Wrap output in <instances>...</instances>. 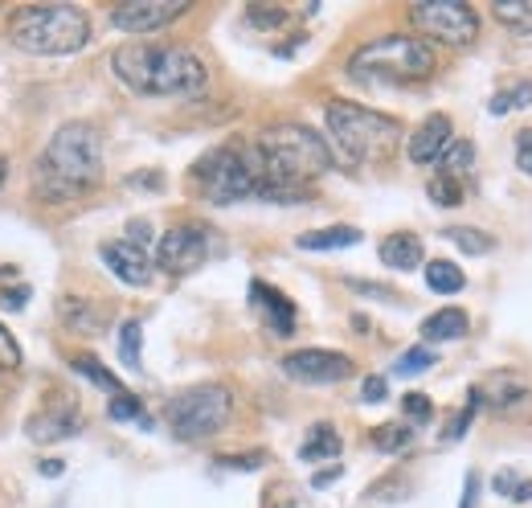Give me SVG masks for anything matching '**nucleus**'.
<instances>
[{"label":"nucleus","mask_w":532,"mask_h":508,"mask_svg":"<svg viewBox=\"0 0 532 508\" xmlns=\"http://www.w3.org/2000/svg\"><path fill=\"white\" fill-rule=\"evenodd\" d=\"M262 201H307L312 185L332 168V152L320 132L303 123H279L246 148Z\"/></svg>","instance_id":"nucleus-1"},{"label":"nucleus","mask_w":532,"mask_h":508,"mask_svg":"<svg viewBox=\"0 0 532 508\" xmlns=\"http://www.w3.org/2000/svg\"><path fill=\"white\" fill-rule=\"evenodd\" d=\"M111 70L127 91L148 99H197L209 87V70L193 50L160 46V41H131L115 50Z\"/></svg>","instance_id":"nucleus-2"},{"label":"nucleus","mask_w":532,"mask_h":508,"mask_svg":"<svg viewBox=\"0 0 532 508\" xmlns=\"http://www.w3.org/2000/svg\"><path fill=\"white\" fill-rule=\"evenodd\" d=\"M103 181V136L91 123H66L33 164V189L46 201H74Z\"/></svg>","instance_id":"nucleus-3"},{"label":"nucleus","mask_w":532,"mask_h":508,"mask_svg":"<svg viewBox=\"0 0 532 508\" xmlns=\"http://www.w3.org/2000/svg\"><path fill=\"white\" fill-rule=\"evenodd\" d=\"M438 66V54L426 37L414 33H389L365 46L348 58V78L361 87H414L426 82Z\"/></svg>","instance_id":"nucleus-4"},{"label":"nucleus","mask_w":532,"mask_h":508,"mask_svg":"<svg viewBox=\"0 0 532 508\" xmlns=\"http://www.w3.org/2000/svg\"><path fill=\"white\" fill-rule=\"evenodd\" d=\"M9 41L37 58L78 54L91 41V17L78 5H25L9 21Z\"/></svg>","instance_id":"nucleus-5"},{"label":"nucleus","mask_w":532,"mask_h":508,"mask_svg":"<svg viewBox=\"0 0 532 508\" xmlns=\"http://www.w3.org/2000/svg\"><path fill=\"white\" fill-rule=\"evenodd\" d=\"M328 136L332 144L340 148L344 160L352 164H365V160H381L397 148V140H402V127H397V119L381 115V111H369L361 103H328Z\"/></svg>","instance_id":"nucleus-6"},{"label":"nucleus","mask_w":532,"mask_h":508,"mask_svg":"<svg viewBox=\"0 0 532 508\" xmlns=\"http://www.w3.org/2000/svg\"><path fill=\"white\" fill-rule=\"evenodd\" d=\"M230 414H234V394L226 386H193L168 402L164 418L181 443H201V439H213L217 431H226Z\"/></svg>","instance_id":"nucleus-7"},{"label":"nucleus","mask_w":532,"mask_h":508,"mask_svg":"<svg viewBox=\"0 0 532 508\" xmlns=\"http://www.w3.org/2000/svg\"><path fill=\"white\" fill-rule=\"evenodd\" d=\"M189 181L213 205H234L242 197H258V181H254L246 148H213V152H205L193 164Z\"/></svg>","instance_id":"nucleus-8"},{"label":"nucleus","mask_w":532,"mask_h":508,"mask_svg":"<svg viewBox=\"0 0 532 508\" xmlns=\"http://www.w3.org/2000/svg\"><path fill=\"white\" fill-rule=\"evenodd\" d=\"M410 21L426 37L442 41V46H455V50L471 46V41L479 37V17H475L471 5H463V0H430V5H414Z\"/></svg>","instance_id":"nucleus-9"},{"label":"nucleus","mask_w":532,"mask_h":508,"mask_svg":"<svg viewBox=\"0 0 532 508\" xmlns=\"http://www.w3.org/2000/svg\"><path fill=\"white\" fill-rule=\"evenodd\" d=\"M205 254H209V230L201 222H185V226H172L160 238L156 263L168 275H189V271H197L205 263Z\"/></svg>","instance_id":"nucleus-10"},{"label":"nucleus","mask_w":532,"mask_h":508,"mask_svg":"<svg viewBox=\"0 0 532 508\" xmlns=\"http://www.w3.org/2000/svg\"><path fill=\"white\" fill-rule=\"evenodd\" d=\"M283 373L295 381H307V386H336V381H348L357 373V365L336 349H299L283 357Z\"/></svg>","instance_id":"nucleus-11"},{"label":"nucleus","mask_w":532,"mask_h":508,"mask_svg":"<svg viewBox=\"0 0 532 508\" xmlns=\"http://www.w3.org/2000/svg\"><path fill=\"white\" fill-rule=\"evenodd\" d=\"M185 13L189 5H181V0H127V5L111 9V25L123 33H156Z\"/></svg>","instance_id":"nucleus-12"},{"label":"nucleus","mask_w":532,"mask_h":508,"mask_svg":"<svg viewBox=\"0 0 532 508\" xmlns=\"http://www.w3.org/2000/svg\"><path fill=\"white\" fill-rule=\"evenodd\" d=\"M103 267L115 275V279H123L127 287H148L152 283V259H148V250H140V246H131L127 238L123 242H103Z\"/></svg>","instance_id":"nucleus-13"},{"label":"nucleus","mask_w":532,"mask_h":508,"mask_svg":"<svg viewBox=\"0 0 532 508\" xmlns=\"http://www.w3.org/2000/svg\"><path fill=\"white\" fill-rule=\"evenodd\" d=\"M250 308L266 320V328H271L275 336H291V332H295V304L287 300L279 287L254 279V283H250Z\"/></svg>","instance_id":"nucleus-14"},{"label":"nucleus","mask_w":532,"mask_h":508,"mask_svg":"<svg viewBox=\"0 0 532 508\" xmlns=\"http://www.w3.org/2000/svg\"><path fill=\"white\" fill-rule=\"evenodd\" d=\"M451 115H426L418 123V132L410 136L406 152H410V164H438L442 152L451 148Z\"/></svg>","instance_id":"nucleus-15"},{"label":"nucleus","mask_w":532,"mask_h":508,"mask_svg":"<svg viewBox=\"0 0 532 508\" xmlns=\"http://www.w3.org/2000/svg\"><path fill=\"white\" fill-rule=\"evenodd\" d=\"M471 394L487 410H512V406H520L528 398V381L520 373H512V369H496V373H487Z\"/></svg>","instance_id":"nucleus-16"},{"label":"nucleus","mask_w":532,"mask_h":508,"mask_svg":"<svg viewBox=\"0 0 532 508\" xmlns=\"http://www.w3.org/2000/svg\"><path fill=\"white\" fill-rule=\"evenodd\" d=\"M82 431V414L74 406H54V410H41L25 422V435L33 443H62V439H74Z\"/></svg>","instance_id":"nucleus-17"},{"label":"nucleus","mask_w":532,"mask_h":508,"mask_svg":"<svg viewBox=\"0 0 532 508\" xmlns=\"http://www.w3.org/2000/svg\"><path fill=\"white\" fill-rule=\"evenodd\" d=\"M377 254H381V263L389 267V271H414L426 254H422V238L418 234H389V238H381V246H377Z\"/></svg>","instance_id":"nucleus-18"},{"label":"nucleus","mask_w":532,"mask_h":508,"mask_svg":"<svg viewBox=\"0 0 532 508\" xmlns=\"http://www.w3.org/2000/svg\"><path fill=\"white\" fill-rule=\"evenodd\" d=\"M340 451H344V443H340V431L332 427V422H316V427L307 431V439L299 443V459L303 463H328Z\"/></svg>","instance_id":"nucleus-19"},{"label":"nucleus","mask_w":532,"mask_h":508,"mask_svg":"<svg viewBox=\"0 0 532 508\" xmlns=\"http://www.w3.org/2000/svg\"><path fill=\"white\" fill-rule=\"evenodd\" d=\"M471 332V316L463 312V308H442V312H434V316H426V324H422V336L426 341H459V336H467Z\"/></svg>","instance_id":"nucleus-20"},{"label":"nucleus","mask_w":532,"mask_h":508,"mask_svg":"<svg viewBox=\"0 0 532 508\" xmlns=\"http://www.w3.org/2000/svg\"><path fill=\"white\" fill-rule=\"evenodd\" d=\"M357 242H361L357 226H328V230L299 234V250H344V246H357Z\"/></svg>","instance_id":"nucleus-21"},{"label":"nucleus","mask_w":532,"mask_h":508,"mask_svg":"<svg viewBox=\"0 0 532 508\" xmlns=\"http://www.w3.org/2000/svg\"><path fill=\"white\" fill-rule=\"evenodd\" d=\"M463 283H467V275H463V267H455L451 259H430V263H426V287H430V291L455 295V291H463Z\"/></svg>","instance_id":"nucleus-22"},{"label":"nucleus","mask_w":532,"mask_h":508,"mask_svg":"<svg viewBox=\"0 0 532 508\" xmlns=\"http://www.w3.org/2000/svg\"><path fill=\"white\" fill-rule=\"evenodd\" d=\"M70 365H74V373H82V377L91 381V386H99L103 394H111V398H115V394H123L119 377H115V373H111V369H107V365H103L99 357H91V353H78V357H74Z\"/></svg>","instance_id":"nucleus-23"},{"label":"nucleus","mask_w":532,"mask_h":508,"mask_svg":"<svg viewBox=\"0 0 532 508\" xmlns=\"http://www.w3.org/2000/svg\"><path fill=\"white\" fill-rule=\"evenodd\" d=\"M62 320H66L74 332H99V328H103V308L66 295V300H62Z\"/></svg>","instance_id":"nucleus-24"},{"label":"nucleus","mask_w":532,"mask_h":508,"mask_svg":"<svg viewBox=\"0 0 532 508\" xmlns=\"http://www.w3.org/2000/svg\"><path fill=\"white\" fill-rule=\"evenodd\" d=\"M442 173H447V177H471L475 173V144L471 140H451V148L447 152H442Z\"/></svg>","instance_id":"nucleus-25"},{"label":"nucleus","mask_w":532,"mask_h":508,"mask_svg":"<svg viewBox=\"0 0 532 508\" xmlns=\"http://www.w3.org/2000/svg\"><path fill=\"white\" fill-rule=\"evenodd\" d=\"M373 443L385 455H402V451L414 447V427H410V422H385V427L373 431Z\"/></svg>","instance_id":"nucleus-26"},{"label":"nucleus","mask_w":532,"mask_h":508,"mask_svg":"<svg viewBox=\"0 0 532 508\" xmlns=\"http://www.w3.org/2000/svg\"><path fill=\"white\" fill-rule=\"evenodd\" d=\"M442 238L455 242L463 254H487V250L496 246L492 234H483V230H475V226H447V230H442Z\"/></svg>","instance_id":"nucleus-27"},{"label":"nucleus","mask_w":532,"mask_h":508,"mask_svg":"<svg viewBox=\"0 0 532 508\" xmlns=\"http://www.w3.org/2000/svg\"><path fill=\"white\" fill-rule=\"evenodd\" d=\"M492 13L512 33H528L532 37V0H516V5H492Z\"/></svg>","instance_id":"nucleus-28"},{"label":"nucleus","mask_w":532,"mask_h":508,"mask_svg":"<svg viewBox=\"0 0 532 508\" xmlns=\"http://www.w3.org/2000/svg\"><path fill=\"white\" fill-rule=\"evenodd\" d=\"M492 488L504 496V500H516V504H524V500H532V480H524V476H516L512 468H500L496 476H492Z\"/></svg>","instance_id":"nucleus-29"},{"label":"nucleus","mask_w":532,"mask_h":508,"mask_svg":"<svg viewBox=\"0 0 532 508\" xmlns=\"http://www.w3.org/2000/svg\"><path fill=\"white\" fill-rule=\"evenodd\" d=\"M107 414H111L115 422H136V427H152V422H148V414H144V406H140V398H136V394H127V390L111 398Z\"/></svg>","instance_id":"nucleus-30"},{"label":"nucleus","mask_w":532,"mask_h":508,"mask_svg":"<svg viewBox=\"0 0 532 508\" xmlns=\"http://www.w3.org/2000/svg\"><path fill=\"white\" fill-rule=\"evenodd\" d=\"M140 345H144V332H140V320H127L119 328V357L127 369H140Z\"/></svg>","instance_id":"nucleus-31"},{"label":"nucleus","mask_w":532,"mask_h":508,"mask_svg":"<svg viewBox=\"0 0 532 508\" xmlns=\"http://www.w3.org/2000/svg\"><path fill=\"white\" fill-rule=\"evenodd\" d=\"M426 193H430V201H434V205H442V209L463 205V185H459L455 177H447V173H438V177L426 185Z\"/></svg>","instance_id":"nucleus-32"},{"label":"nucleus","mask_w":532,"mask_h":508,"mask_svg":"<svg viewBox=\"0 0 532 508\" xmlns=\"http://www.w3.org/2000/svg\"><path fill=\"white\" fill-rule=\"evenodd\" d=\"M434 361H438V357H434L430 349H418V345H414V349H406L402 357L393 361V373H397V377H418V373L434 369Z\"/></svg>","instance_id":"nucleus-33"},{"label":"nucleus","mask_w":532,"mask_h":508,"mask_svg":"<svg viewBox=\"0 0 532 508\" xmlns=\"http://www.w3.org/2000/svg\"><path fill=\"white\" fill-rule=\"evenodd\" d=\"M520 107H532V82H520V87H512V91H500L492 103H487L492 115H508V111H520Z\"/></svg>","instance_id":"nucleus-34"},{"label":"nucleus","mask_w":532,"mask_h":508,"mask_svg":"<svg viewBox=\"0 0 532 508\" xmlns=\"http://www.w3.org/2000/svg\"><path fill=\"white\" fill-rule=\"evenodd\" d=\"M246 21L254 29H283L287 25V9H279V5H250L246 9Z\"/></svg>","instance_id":"nucleus-35"},{"label":"nucleus","mask_w":532,"mask_h":508,"mask_svg":"<svg viewBox=\"0 0 532 508\" xmlns=\"http://www.w3.org/2000/svg\"><path fill=\"white\" fill-rule=\"evenodd\" d=\"M21 365V345H17V336L0 324V369H17Z\"/></svg>","instance_id":"nucleus-36"},{"label":"nucleus","mask_w":532,"mask_h":508,"mask_svg":"<svg viewBox=\"0 0 532 508\" xmlns=\"http://www.w3.org/2000/svg\"><path fill=\"white\" fill-rule=\"evenodd\" d=\"M402 410H406V418H414V422H430L434 402H430L426 394H406V398H402Z\"/></svg>","instance_id":"nucleus-37"},{"label":"nucleus","mask_w":532,"mask_h":508,"mask_svg":"<svg viewBox=\"0 0 532 508\" xmlns=\"http://www.w3.org/2000/svg\"><path fill=\"white\" fill-rule=\"evenodd\" d=\"M226 468H238V472H258L262 463H266V451H246V455H230V459H221Z\"/></svg>","instance_id":"nucleus-38"},{"label":"nucleus","mask_w":532,"mask_h":508,"mask_svg":"<svg viewBox=\"0 0 532 508\" xmlns=\"http://www.w3.org/2000/svg\"><path fill=\"white\" fill-rule=\"evenodd\" d=\"M516 164H520V173L532 177V127H524L520 140H516Z\"/></svg>","instance_id":"nucleus-39"},{"label":"nucleus","mask_w":532,"mask_h":508,"mask_svg":"<svg viewBox=\"0 0 532 508\" xmlns=\"http://www.w3.org/2000/svg\"><path fill=\"white\" fill-rule=\"evenodd\" d=\"M0 304H5L9 312H21L25 304H29V287L21 283V287H5V295H0Z\"/></svg>","instance_id":"nucleus-40"},{"label":"nucleus","mask_w":532,"mask_h":508,"mask_svg":"<svg viewBox=\"0 0 532 508\" xmlns=\"http://www.w3.org/2000/svg\"><path fill=\"white\" fill-rule=\"evenodd\" d=\"M127 242H131V246H140V250H148V242H152V226H148V222H131V226H127Z\"/></svg>","instance_id":"nucleus-41"},{"label":"nucleus","mask_w":532,"mask_h":508,"mask_svg":"<svg viewBox=\"0 0 532 508\" xmlns=\"http://www.w3.org/2000/svg\"><path fill=\"white\" fill-rule=\"evenodd\" d=\"M361 398H365V402H385V377H365Z\"/></svg>","instance_id":"nucleus-42"},{"label":"nucleus","mask_w":532,"mask_h":508,"mask_svg":"<svg viewBox=\"0 0 532 508\" xmlns=\"http://www.w3.org/2000/svg\"><path fill=\"white\" fill-rule=\"evenodd\" d=\"M475 496H479V476H475V472H467V480H463V500H459V508H475Z\"/></svg>","instance_id":"nucleus-43"},{"label":"nucleus","mask_w":532,"mask_h":508,"mask_svg":"<svg viewBox=\"0 0 532 508\" xmlns=\"http://www.w3.org/2000/svg\"><path fill=\"white\" fill-rule=\"evenodd\" d=\"M344 476V468L340 463H332V468H324V472H316V480H312V488H328V484H336Z\"/></svg>","instance_id":"nucleus-44"},{"label":"nucleus","mask_w":532,"mask_h":508,"mask_svg":"<svg viewBox=\"0 0 532 508\" xmlns=\"http://www.w3.org/2000/svg\"><path fill=\"white\" fill-rule=\"evenodd\" d=\"M37 468H41V476H62V459H41Z\"/></svg>","instance_id":"nucleus-45"},{"label":"nucleus","mask_w":532,"mask_h":508,"mask_svg":"<svg viewBox=\"0 0 532 508\" xmlns=\"http://www.w3.org/2000/svg\"><path fill=\"white\" fill-rule=\"evenodd\" d=\"M271 508H307L303 500H295V496H287V500H279V504H271Z\"/></svg>","instance_id":"nucleus-46"},{"label":"nucleus","mask_w":532,"mask_h":508,"mask_svg":"<svg viewBox=\"0 0 532 508\" xmlns=\"http://www.w3.org/2000/svg\"><path fill=\"white\" fill-rule=\"evenodd\" d=\"M0 181H5V160H0Z\"/></svg>","instance_id":"nucleus-47"}]
</instances>
